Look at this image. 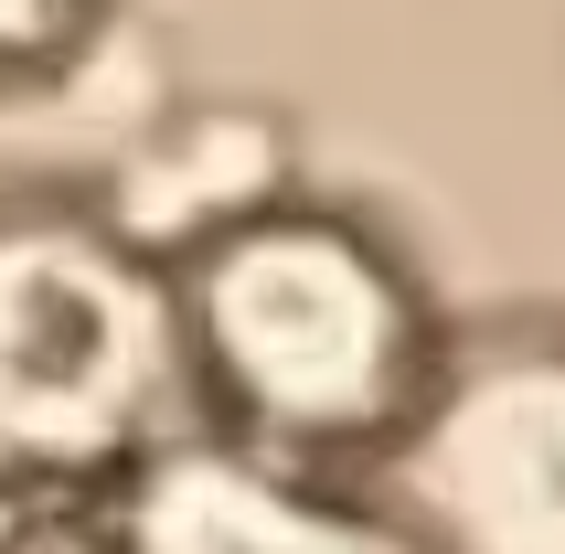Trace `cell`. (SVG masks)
<instances>
[{"instance_id":"6da1fadb","label":"cell","mask_w":565,"mask_h":554,"mask_svg":"<svg viewBox=\"0 0 565 554\" xmlns=\"http://www.w3.org/2000/svg\"><path fill=\"white\" fill-rule=\"evenodd\" d=\"M171 320L192 405H214L246 459L299 480L374 469L448 363V331L406 256L299 203L214 224L171 267Z\"/></svg>"},{"instance_id":"7a4b0ae2","label":"cell","mask_w":565,"mask_h":554,"mask_svg":"<svg viewBox=\"0 0 565 554\" xmlns=\"http://www.w3.org/2000/svg\"><path fill=\"white\" fill-rule=\"evenodd\" d=\"M192 405L171 267L86 214H0V501L64 512L171 448Z\"/></svg>"},{"instance_id":"3957f363","label":"cell","mask_w":565,"mask_h":554,"mask_svg":"<svg viewBox=\"0 0 565 554\" xmlns=\"http://www.w3.org/2000/svg\"><path fill=\"white\" fill-rule=\"evenodd\" d=\"M363 480L406 554H565V331L448 341Z\"/></svg>"},{"instance_id":"277c9868","label":"cell","mask_w":565,"mask_h":554,"mask_svg":"<svg viewBox=\"0 0 565 554\" xmlns=\"http://www.w3.org/2000/svg\"><path fill=\"white\" fill-rule=\"evenodd\" d=\"M128 554H406L374 501H331V480L267 469L246 448H160L128 469L107 512Z\"/></svg>"},{"instance_id":"5b68a950","label":"cell","mask_w":565,"mask_h":554,"mask_svg":"<svg viewBox=\"0 0 565 554\" xmlns=\"http://www.w3.org/2000/svg\"><path fill=\"white\" fill-rule=\"evenodd\" d=\"M0 554H128V544H118V523H96V512L64 501V512H22L0 533Z\"/></svg>"}]
</instances>
